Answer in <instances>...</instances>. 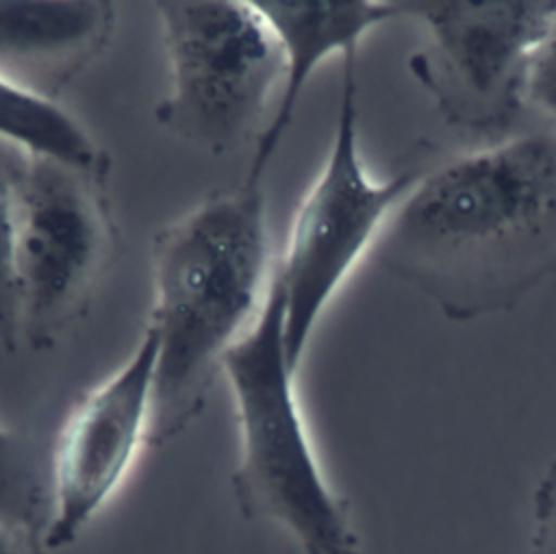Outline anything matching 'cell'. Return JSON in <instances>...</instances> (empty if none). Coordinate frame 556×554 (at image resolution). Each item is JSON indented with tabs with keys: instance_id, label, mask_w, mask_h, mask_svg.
<instances>
[{
	"instance_id": "6da1fadb",
	"label": "cell",
	"mask_w": 556,
	"mask_h": 554,
	"mask_svg": "<svg viewBox=\"0 0 556 554\" xmlns=\"http://www.w3.org/2000/svg\"><path fill=\"white\" fill-rule=\"evenodd\" d=\"M374 254L452 322L515 309L556 278V137H510L428 169Z\"/></svg>"
},
{
	"instance_id": "7a4b0ae2",
	"label": "cell",
	"mask_w": 556,
	"mask_h": 554,
	"mask_svg": "<svg viewBox=\"0 0 556 554\" xmlns=\"http://www.w3.org/2000/svg\"><path fill=\"white\" fill-rule=\"evenodd\" d=\"M261 185L213 193L152 241L159 341L146 445L159 448L204 411L226 352L256 322L274 282Z\"/></svg>"
},
{
	"instance_id": "3957f363",
	"label": "cell",
	"mask_w": 556,
	"mask_h": 554,
	"mask_svg": "<svg viewBox=\"0 0 556 554\" xmlns=\"http://www.w3.org/2000/svg\"><path fill=\"white\" fill-rule=\"evenodd\" d=\"M239 426L232 495L245 521L280 526L302 554H363L345 500L326 482L295 398L278 278L248 332L222 361Z\"/></svg>"
},
{
	"instance_id": "277c9868",
	"label": "cell",
	"mask_w": 556,
	"mask_h": 554,
	"mask_svg": "<svg viewBox=\"0 0 556 554\" xmlns=\"http://www.w3.org/2000/svg\"><path fill=\"white\" fill-rule=\"evenodd\" d=\"M356 61L358 50L341 59L330 148L293 215L285 254L276 265L285 302V345L295 372L326 306L428 172L421 163L384 180L367 172L358 139Z\"/></svg>"
},
{
	"instance_id": "5b68a950",
	"label": "cell",
	"mask_w": 556,
	"mask_h": 554,
	"mask_svg": "<svg viewBox=\"0 0 556 554\" xmlns=\"http://www.w3.org/2000/svg\"><path fill=\"white\" fill-rule=\"evenodd\" d=\"M169 87L156 124L174 139L224 156L265 128L285 63L276 33L252 0H169L156 4Z\"/></svg>"
},
{
	"instance_id": "8992f818",
	"label": "cell",
	"mask_w": 556,
	"mask_h": 554,
	"mask_svg": "<svg viewBox=\"0 0 556 554\" xmlns=\"http://www.w3.org/2000/svg\"><path fill=\"white\" fill-rule=\"evenodd\" d=\"M113 241L104 178L20 152L15 276L22 343L43 350L63 339L87 311Z\"/></svg>"
},
{
	"instance_id": "52a82bcc",
	"label": "cell",
	"mask_w": 556,
	"mask_h": 554,
	"mask_svg": "<svg viewBox=\"0 0 556 554\" xmlns=\"http://www.w3.org/2000/svg\"><path fill=\"white\" fill-rule=\"evenodd\" d=\"M424 28L408 72L450 128L495 135L526 106V76L556 0L406 2Z\"/></svg>"
},
{
	"instance_id": "ba28073f",
	"label": "cell",
	"mask_w": 556,
	"mask_h": 554,
	"mask_svg": "<svg viewBox=\"0 0 556 554\" xmlns=\"http://www.w3.org/2000/svg\"><path fill=\"white\" fill-rule=\"evenodd\" d=\"M156 335L146 328L132 354L67 417L52 452L54 511L46 550L74 543L126 478L148 441Z\"/></svg>"
},
{
	"instance_id": "9c48e42d",
	"label": "cell",
	"mask_w": 556,
	"mask_h": 554,
	"mask_svg": "<svg viewBox=\"0 0 556 554\" xmlns=\"http://www.w3.org/2000/svg\"><path fill=\"white\" fill-rule=\"evenodd\" d=\"M256 7L276 33L285 74L276 106L256 137L243 180L248 185H261L317 67L330 56L343 59L358 50L369 30L406 15V2L380 0H263Z\"/></svg>"
},
{
	"instance_id": "30bf717a",
	"label": "cell",
	"mask_w": 556,
	"mask_h": 554,
	"mask_svg": "<svg viewBox=\"0 0 556 554\" xmlns=\"http://www.w3.org/2000/svg\"><path fill=\"white\" fill-rule=\"evenodd\" d=\"M115 9L106 0H0V76L56 100L109 46Z\"/></svg>"
},
{
	"instance_id": "8fae6325",
	"label": "cell",
	"mask_w": 556,
	"mask_h": 554,
	"mask_svg": "<svg viewBox=\"0 0 556 554\" xmlns=\"http://www.w3.org/2000/svg\"><path fill=\"white\" fill-rule=\"evenodd\" d=\"M0 141L78 172L106 178L111 156L56 100L41 98L0 76Z\"/></svg>"
},
{
	"instance_id": "7c38bea8",
	"label": "cell",
	"mask_w": 556,
	"mask_h": 554,
	"mask_svg": "<svg viewBox=\"0 0 556 554\" xmlns=\"http://www.w3.org/2000/svg\"><path fill=\"white\" fill-rule=\"evenodd\" d=\"M52 511V454L0 424V519L43 539Z\"/></svg>"
},
{
	"instance_id": "4fadbf2b",
	"label": "cell",
	"mask_w": 556,
	"mask_h": 554,
	"mask_svg": "<svg viewBox=\"0 0 556 554\" xmlns=\"http://www.w3.org/2000/svg\"><path fill=\"white\" fill-rule=\"evenodd\" d=\"M20 150L0 141V345H22L20 295L15 276V169Z\"/></svg>"
},
{
	"instance_id": "5bb4252c",
	"label": "cell",
	"mask_w": 556,
	"mask_h": 554,
	"mask_svg": "<svg viewBox=\"0 0 556 554\" xmlns=\"http://www.w3.org/2000/svg\"><path fill=\"white\" fill-rule=\"evenodd\" d=\"M523 98L526 106L534 109L556 130V17L530 59Z\"/></svg>"
},
{
	"instance_id": "9a60e30c",
	"label": "cell",
	"mask_w": 556,
	"mask_h": 554,
	"mask_svg": "<svg viewBox=\"0 0 556 554\" xmlns=\"http://www.w3.org/2000/svg\"><path fill=\"white\" fill-rule=\"evenodd\" d=\"M532 519L528 554H556V456L536 482Z\"/></svg>"
},
{
	"instance_id": "2e32d148",
	"label": "cell",
	"mask_w": 556,
	"mask_h": 554,
	"mask_svg": "<svg viewBox=\"0 0 556 554\" xmlns=\"http://www.w3.org/2000/svg\"><path fill=\"white\" fill-rule=\"evenodd\" d=\"M0 554H48L43 539L17 530L0 519Z\"/></svg>"
}]
</instances>
